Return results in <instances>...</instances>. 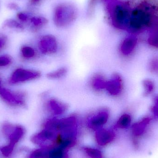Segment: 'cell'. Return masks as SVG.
Returning <instances> with one entry per match:
<instances>
[{
	"label": "cell",
	"instance_id": "obj_1",
	"mask_svg": "<svg viewBox=\"0 0 158 158\" xmlns=\"http://www.w3.org/2000/svg\"><path fill=\"white\" fill-rule=\"evenodd\" d=\"M156 13L154 6L149 3H140L131 11V18L127 31L135 35L154 26Z\"/></svg>",
	"mask_w": 158,
	"mask_h": 158
},
{
	"label": "cell",
	"instance_id": "obj_2",
	"mask_svg": "<svg viewBox=\"0 0 158 158\" xmlns=\"http://www.w3.org/2000/svg\"><path fill=\"white\" fill-rule=\"evenodd\" d=\"M106 5L109 19L116 28L127 30L131 11L128 4L118 0H102Z\"/></svg>",
	"mask_w": 158,
	"mask_h": 158
},
{
	"label": "cell",
	"instance_id": "obj_3",
	"mask_svg": "<svg viewBox=\"0 0 158 158\" xmlns=\"http://www.w3.org/2000/svg\"><path fill=\"white\" fill-rule=\"evenodd\" d=\"M4 135L7 138L8 143L0 148L2 155L6 157L10 156L15 146L22 139L25 134V130L20 125H14L8 123H4L2 126Z\"/></svg>",
	"mask_w": 158,
	"mask_h": 158
},
{
	"label": "cell",
	"instance_id": "obj_4",
	"mask_svg": "<svg viewBox=\"0 0 158 158\" xmlns=\"http://www.w3.org/2000/svg\"><path fill=\"white\" fill-rule=\"evenodd\" d=\"M77 14V10L73 5L70 3L60 4L55 9L54 22L58 27H67L75 21Z\"/></svg>",
	"mask_w": 158,
	"mask_h": 158
},
{
	"label": "cell",
	"instance_id": "obj_5",
	"mask_svg": "<svg viewBox=\"0 0 158 158\" xmlns=\"http://www.w3.org/2000/svg\"><path fill=\"white\" fill-rule=\"evenodd\" d=\"M0 96L4 101L11 106H24L26 103V96L23 93L11 92L2 87Z\"/></svg>",
	"mask_w": 158,
	"mask_h": 158
},
{
	"label": "cell",
	"instance_id": "obj_6",
	"mask_svg": "<svg viewBox=\"0 0 158 158\" xmlns=\"http://www.w3.org/2000/svg\"><path fill=\"white\" fill-rule=\"evenodd\" d=\"M40 73L38 71L18 69L13 73L10 79L11 83L22 82L40 77Z\"/></svg>",
	"mask_w": 158,
	"mask_h": 158
},
{
	"label": "cell",
	"instance_id": "obj_7",
	"mask_svg": "<svg viewBox=\"0 0 158 158\" xmlns=\"http://www.w3.org/2000/svg\"><path fill=\"white\" fill-rule=\"evenodd\" d=\"M58 133L54 131L44 128L42 131L32 136L31 141L35 144L44 147L48 142L56 141Z\"/></svg>",
	"mask_w": 158,
	"mask_h": 158
},
{
	"label": "cell",
	"instance_id": "obj_8",
	"mask_svg": "<svg viewBox=\"0 0 158 158\" xmlns=\"http://www.w3.org/2000/svg\"><path fill=\"white\" fill-rule=\"evenodd\" d=\"M39 48L41 52L45 54L55 53L58 49L57 40L52 35H45L40 40Z\"/></svg>",
	"mask_w": 158,
	"mask_h": 158
},
{
	"label": "cell",
	"instance_id": "obj_9",
	"mask_svg": "<svg viewBox=\"0 0 158 158\" xmlns=\"http://www.w3.org/2000/svg\"><path fill=\"white\" fill-rule=\"evenodd\" d=\"M109 113L106 110L99 111L89 118L87 121V126L91 130L97 131L103 128L104 125L107 122Z\"/></svg>",
	"mask_w": 158,
	"mask_h": 158
},
{
	"label": "cell",
	"instance_id": "obj_10",
	"mask_svg": "<svg viewBox=\"0 0 158 158\" xmlns=\"http://www.w3.org/2000/svg\"><path fill=\"white\" fill-rule=\"evenodd\" d=\"M115 137V134L112 130L101 128L96 131L95 138L98 144L103 146L108 144Z\"/></svg>",
	"mask_w": 158,
	"mask_h": 158
},
{
	"label": "cell",
	"instance_id": "obj_11",
	"mask_svg": "<svg viewBox=\"0 0 158 158\" xmlns=\"http://www.w3.org/2000/svg\"><path fill=\"white\" fill-rule=\"evenodd\" d=\"M108 93L112 96L120 94L122 89V81L118 75H114L111 79L106 82V88Z\"/></svg>",
	"mask_w": 158,
	"mask_h": 158
},
{
	"label": "cell",
	"instance_id": "obj_12",
	"mask_svg": "<svg viewBox=\"0 0 158 158\" xmlns=\"http://www.w3.org/2000/svg\"><path fill=\"white\" fill-rule=\"evenodd\" d=\"M44 149V158H69L67 150L56 146L42 147Z\"/></svg>",
	"mask_w": 158,
	"mask_h": 158
},
{
	"label": "cell",
	"instance_id": "obj_13",
	"mask_svg": "<svg viewBox=\"0 0 158 158\" xmlns=\"http://www.w3.org/2000/svg\"><path fill=\"white\" fill-rule=\"evenodd\" d=\"M137 39L135 35L131 34L126 37L120 46V50L123 54L128 55L130 54L134 49L137 44Z\"/></svg>",
	"mask_w": 158,
	"mask_h": 158
},
{
	"label": "cell",
	"instance_id": "obj_14",
	"mask_svg": "<svg viewBox=\"0 0 158 158\" xmlns=\"http://www.w3.org/2000/svg\"><path fill=\"white\" fill-rule=\"evenodd\" d=\"M48 108L54 115L59 116L64 113L68 109L66 105L56 99L49 100L48 103Z\"/></svg>",
	"mask_w": 158,
	"mask_h": 158
},
{
	"label": "cell",
	"instance_id": "obj_15",
	"mask_svg": "<svg viewBox=\"0 0 158 158\" xmlns=\"http://www.w3.org/2000/svg\"><path fill=\"white\" fill-rule=\"evenodd\" d=\"M150 121V118L147 117L135 123L132 128V131L133 135L135 136H139L143 135Z\"/></svg>",
	"mask_w": 158,
	"mask_h": 158
},
{
	"label": "cell",
	"instance_id": "obj_16",
	"mask_svg": "<svg viewBox=\"0 0 158 158\" xmlns=\"http://www.w3.org/2000/svg\"><path fill=\"white\" fill-rule=\"evenodd\" d=\"M131 122V118L128 114H124L121 116L118 119L115 127L116 128L124 129L128 128L130 126Z\"/></svg>",
	"mask_w": 158,
	"mask_h": 158
},
{
	"label": "cell",
	"instance_id": "obj_17",
	"mask_svg": "<svg viewBox=\"0 0 158 158\" xmlns=\"http://www.w3.org/2000/svg\"><path fill=\"white\" fill-rule=\"evenodd\" d=\"M67 73V69L63 67L58 69L52 72H50L47 75L48 78L52 80H57L64 77Z\"/></svg>",
	"mask_w": 158,
	"mask_h": 158
},
{
	"label": "cell",
	"instance_id": "obj_18",
	"mask_svg": "<svg viewBox=\"0 0 158 158\" xmlns=\"http://www.w3.org/2000/svg\"><path fill=\"white\" fill-rule=\"evenodd\" d=\"M106 82L101 76H97L94 78L92 81V86L94 89L100 91L106 88Z\"/></svg>",
	"mask_w": 158,
	"mask_h": 158
},
{
	"label": "cell",
	"instance_id": "obj_19",
	"mask_svg": "<svg viewBox=\"0 0 158 158\" xmlns=\"http://www.w3.org/2000/svg\"><path fill=\"white\" fill-rule=\"evenodd\" d=\"M84 151L90 158H103V154L101 151L97 148L91 147L83 148Z\"/></svg>",
	"mask_w": 158,
	"mask_h": 158
},
{
	"label": "cell",
	"instance_id": "obj_20",
	"mask_svg": "<svg viewBox=\"0 0 158 158\" xmlns=\"http://www.w3.org/2000/svg\"><path fill=\"white\" fill-rule=\"evenodd\" d=\"M31 22L33 27L36 29H38L46 25L48 20L43 17H33L31 19Z\"/></svg>",
	"mask_w": 158,
	"mask_h": 158
},
{
	"label": "cell",
	"instance_id": "obj_21",
	"mask_svg": "<svg viewBox=\"0 0 158 158\" xmlns=\"http://www.w3.org/2000/svg\"><path fill=\"white\" fill-rule=\"evenodd\" d=\"M148 43L153 46L158 47V28L155 26L148 39Z\"/></svg>",
	"mask_w": 158,
	"mask_h": 158
},
{
	"label": "cell",
	"instance_id": "obj_22",
	"mask_svg": "<svg viewBox=\"0 0 158 158\" xmlns=\"http://www.w3.org/2000/svg\"><path fill=\"white\" fill-rule=\"evenodd\" d=\"M21 52L23 57L26 58H31L35 55V52L33 48L29 46H24L21 49Z\"/></svg>",
	"mask_w": 158,
	"mask_h": 158
},
{
	"label": "cell",
	"instance_id": "obj_23",
	"mask_svg": "<svg viewBox=\"0 0 158 158\" xmlns=\"http://www.w3.org/2000/svg\"><path fill=\"white\" fill-rule=\"evenodd\" d=\"M5 27H8L11 28L17 29L19 30L23 29V26L16 20L12 19H7L4 23Z\"/></svg>",
	"mask_w": 158,
	"mask_h": 158
},
{
	"label": "cell",
	"instance_id": "obj_24",
	"mask_svg": "<svg viewBox=\"0 0 158 158\" xmlns=\"http://www.w3.org/2000/svg\"><path fill=\"white\" fill-rule=\"evenodd\" d=\"M44 150L43 148L36 149L31 153L29 156V158H44Z\"/></svg>",
	"mask_w": 158,
	"mask_h": 158
},
{
	"label": "cell",
	"instance_id": "obj_25",
	"mask_svg": "<svg viewBox=\"0 0 158 158\" xmlns=\"http://www.w3.org/2000/svg\"><path fill=\"white\" fill-rule=\"evenodd\" d=\"M143 85L144 86L145 93L147 94L151 93L154 90V83L151 81L145 80V81H144Z\"/></svg>",
	"mask_w": 158,
	"mask_h": 158
},
{
	"label": "cell",
	"instance_id": "obj_26",
	"mask_svg": "<svg viewBox=\"0 0 158 158\" xmlns=\"http://www.w3.org/2000/svg\"><path fill=\"white\" fill-rule=\"evenodd\" d=\"M11 59L7 56H0V67L6 66L11 63Z\"/></svg>",
	"mask_w": 158,
	"mask_h": 158
},
{
	"label": "cell",
	"instance_id": "obj_27",
	"mask_svg": "<svg viewBox=\"0 0 158 158\" xmlns=\"http://www.w3.org/2000/svg\"><path fill=\"white\" fill-rule=\"evenodd\" d=\"M152 111L155 116L158 117V96L154 98V105L152 109Z\"/></svg>",
	"mask_w": 158,
	"mask_h": 158
},
{
	"label": "cell",
	"instance_id": "obj_28",
	"mask_svg": "<svg viewBox=\"0 0 158 158\" xmlns=\"http://www.w3.org/2000/svg\"><path fill=\"white\" fill-rule=\"evenodd\" d=\"M151 69L153 71H158V59L153 60L151 62Z\"/></svg>",
	"mask_w": 158,
	"mask_h": 158
},
{
	"label": "cell",
	"instance_id": "obj_29",
	"mask_svg": "<svg viewBox=\"0 0 158 158\" xmlns=\"http://www.w3.org/2000/svg\"><path fill=\"white\" fill-rule=\"evenodd\" d=\"M17 17L19 19L23 22H26L28 19V16L27 14L23 13H19L18 14Z\"/></svg>",
	"mask_w": 158,
	"mask_h": 158
},
{
	"label": "cell",
	"instance_id": "obj_30",
	"mask_svg": "<svg viewBox=\"0 0 158 158\" xmlns=\"http://www.w3.org/2000/svg\"><path fill=\"white\" fill-rule=\"evenodd\" d=\"M6 42V38L5 37H0V50L5 46Z\"/></svg>",
	"mask_w": 158,
	"mask_h": 158
},
{
	"label": "cell",
	"instance_id": "obj_31",
	"mask_svg": "<svg viewBox=\"0 0 158 158\" xmlns=\"http://www.w3.org/2000/svg\"><path fill=\"white\" fill-rule=\"evenodd\" d=\"M9 7H10L11 9H15V10L18 8V6L15 3L10 4L9 5Z\"/></svg>",
	"mask_w": 158,
	"mask_h": 158
},
{
	"label": "cell",
	"instance_id": "obj_32",
	"mask_svg": "<svg viewBox=\"0 0 158 158\" xmlns=\"http://www.w3.org/2000/svg\"><path fill=\"white\" fill-rule=\"evenodd\" d=\"M41 0H31V2L33 4H37L40 2Z\"/></svg>",
	"mask_w": 158,
	"mask_h": 158
},
{
	"label": "cell",
	"instance_id": "obj_33",
	"mask_svg": "<svg viewBox=\"0 0 158 158\" xmlns=\"http://www.w3.org/2000/svg\"><path fill=\"white\" fill-rule=\"evenodd\" d=\"M1 84H2V81H1V79H0V89L2 88V86H1Z\"/></svg>",
	"mask_w": 158,
	"mask_h": 158
}]
</instances>
